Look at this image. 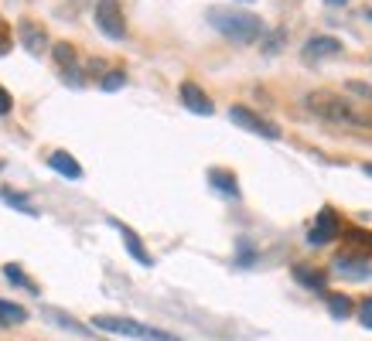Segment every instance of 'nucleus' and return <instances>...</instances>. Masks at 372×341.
<instances>
[{"label":"nucleus","mask_w":372,"mask_h":341,"mask_svg":"<svg viewBox=\"0 0 372 341\" xmlns=\"http://www.w3.org/2000/svg\"><path fill=\"white\" fill-rule=\"evenodd\" d=\"M304 106L318 116H325L331 123H348V127H369L372 130V106H355L335 92H311L304 99Z\"/></svg>","instance_id":"1"},{"label":"nucleus","mask_w":372,"mask_h":341,"mask_svg":"<svg viewBox=\"0 0 372 341\" xmlns=\"http://www.w3.org/2000/svg\"><path fill=\"white\" fill-rule=\"evenodd\" d=\"M208 24L219 31V35H226V38H232V42L239 44H249V42H260L263 38V21L256 17V14H249V10H236V7H208Z\"/></svg>","instance_id":"2"},{"label":"nucleus","mask_w":372,"mask_h":341,"mask_svg":"<svg viewBox=\"0 0 372 341\" xmlns=\"http://www.w3.org/2000/svg\"><path fill=\"white\" fill-rule=\"evenodd\" d=\"M92 324L99 331H110V335H124V338H140V341H181L167 331H158V328H147L140 321H130V317H113V314H96Z\"/></svg>","instance_id":"3"},{"label":"nucleus","mask_w":372,"mask_h":341,"mask_svg":"<svg viewBox=\"0 0 372 341\" xmlns=\"http://www.w3.org/2000/svg\"><path fill=\"white\" fill-rule=\"evenodd\" d=\"M96 28L110 42L126 38V21H124V10H120V0H99L96 3Z\"/></svg>","instance_id":"4"},{"label":"nucleus","mask_w":372,"mask_h":341,"mask_svg":"<svg viewBox=\"0 0 372 341\" xmlns=\"http://www.w3.org/2000/svg\"><path fill=\"white\" fill-rule=\"evenodd\" d=\"M229 120H232L236 127H243V130H249V133H256V137H263V140H280V130L273 127L270 120L256 116V113L246 110V106H232V110H229Z\"/></svg>","instance_id":"5"},{"label":"nucleus","mask_w":372,"mask_h":341,"mask_svg":"<svg viewBox=\"0 0 372 341\" xmlns=\"http://www.w3.org/2000/svg\"><path fill=\"white\" fill-rule=\"evenodd\" d=\"M338 229H341V222H338V215H335V209H321L318 212V222H314V229L307 232V246H328V243H335L338 239Z\"/></svg>","instance_id":"6"},{"label":"nucleus","mask_w":372,"mask_h":341,"mask_svg":"<svg viewBox=\"0 0 372 341\" xmlns=\"http://www.w3.org/2000/svg\"><path fill=\"white\" fill-rule=\"evenodd\" d=\"M110 225H113V229H117V232L124 236V246H126V253L133 256V259H137L140 266H154V256H151V253H147V250H144V243H140V236H137V232H133L130 225H124L120 218H110Z\"/></svg>","instance_id":"7"},{"label":"nucleus","mask_w":372,"mask_h":341,"mask_svg":"<svg viewBox=\"0 0 372 341\" xmlns=\"http://www.w3.org/2000/svg\"><path fill=\"white\" fill-rule=\"evenodd\" d=\"M17 38H21V44H24L31 55H44V51H48V35H44V28L38 21H21V24H17Z\"/></svg>","instance_id":"8"},{"label":"nucleus","mask_w":372,"mask_h":341,"mask_svg":"<svg viewBox=\"0 0 372 341\" xmlns=\"http://www.w3.org/2000/svg\"><path fill=\"white\" fill-rule=\"evenodd\" d=\"M181 103H185L192 113H198V116H212V113H215L212 99L202 92V85H195V82H181Z\"/></svg>","instance_id":"9"},{"label":"nucleus","mask_w":372,"mask_h":341,"mask_svg":"<svg viewBox=\"0 0 372 341\" xmlns=\"http://www.w3.org/2000/svg\"><path fill=\"white\" fill-rule=\"evenodd\" d=\"M48 164H51V170H58V174H62V177H69V181H79V177H83L79 161H76L69 150H55V154L48 157Z\"/></svg>","instance_id":"10"},{"label":"nucleus","mask_w":372,"mask_h":341,"mask_svg":"<svg viewBox=\"0 0 372 341\" xmlns=\"http://www.w3.org/2000/svg\"><path fill=\"white\" fill-rule=\"evenodd\" d=\"M341 51V42L338 38H311V42L304 44V58H331V55H338Z\"/></svg>","instance_id":"11"},{"label":"nucleus","mask_w":372,"mask_h":341,"mask_svg":"<svg viewBox=\"0 0 372 341\" xmlns=\"http://www.w3.org/2000/svg\"><path fill=\"white\" fill-rule=\"evenodd\" d=\"M208 181H212V188H215V191H222V195H229V198H239V181H236L229 170L212 168L208 170Z\"/></svg>","instance_id":"12"},{"label":"nucleus","mask_w":372,"mask_h":341,"mask_svg":"<svg viewBox=\"0 0 372 341\" xmlns=\"http://www.w3.org/2000/svg\"><path fill=\"white\" fill-rule=\"evenodd\" d=\"M294 280L297 283H304L307 290H325V283H328V277L321 273V270H311V266H294Z\"/></svg>","instance_id":"13"},{"label":"nucleus","mask_w":372,"mask_h":341,"mask_svg":"<svg viewBox=\"0 0 372 341\" xmlns=\"http://www.w3.org/2000/svg\"><path fill=\"white\" fill-rule=\"evenodd\" d=\"M44 317H48V321H55V324H58V328H65V331L89 335V328H85V324H79L72 314H65V311H58V307H44Z\"/></svg>","instance_id":"14"},{"label":"nucleus","mask_w":372,"mask_h":341,"mask_svg":"<svg viewBox=\"0 0 372 341\" xmlns=\"http://www.w3.org/2000/svg\"><path fill=\"white\" fill-rule=\"evenodd\" d=\"M28 321V311L21 304H10V300H0V324L3 328H14V324H24Z\"/></svg>","instance_id":"15"},{"label":"nucleus","mask_w":372,"mask_h":341,"mask_svg":"<svg viewBox=\"0 0 372 341\" xmlns=\"http://www.w3.org/2000/svg\"><path fill=\"white\" fill-rule=\"evenodd\" d=\"M328 314L335 321H345L352 314V300L345 297V294H328Z\"/></svg>","instance_id":"16"},{"label":"nucleus","mask_w":372,"mask_h":341,"mask_svg":"<svg viewBox=\"0 0 372 341\" xmlns=\"http://www.w3.org/2000/svg\"><path fill=\"white\" fill-rule=\"evenodd\" d=\"M3 277H7V280H10L14 287H24V290L38 294V287H35V283H31V280H28V277L21 273V266H17V263H7V266H3Z\"/></svg>","instance_id":"17"},{"label":"nucleus","mask_w":372,"mask_h":341,"mask_svg":"<svg viewBox=\"0 0 372 341\" xmlns=\"http://www.w3.org/2000/svg\"><path fill=\"white\" fill-rule=\"evenodd\" d=\"M51 55H55V62H58L62 69H72V65H76V48L69 42H58L51 48Z\"/></svg>","instance_id":"18"},{"label":"nucleus","mask_w":372,"mask_h":341,"mask_svg":"<svg viewBox=\"0 0 372 341\" xmlns=\"http://www.w3.org/2000/svg\"><path fill=\"white\" fill-rule=\"evenodd\" d=\"M0 202H7V205L21 209L24 215H38V212H35V205H31V202H28L24 195H17V191H7V188H3V191H0Z\"/></svg>","instance_id":"19"},{"label":"nucleus","mask_w":372,"mask_h":341,"mask_svg":"<svg viewBox=\"0 0 372 341\" xmlns=\"http://www.w3.org/2000/svg\"><path fill=\"white\" fill-rule=\"evenodd\" d=\"M341 273H348V277H366L369 273V266L362 263V259H348V256H338V263H335Z\"/></svg>","instance_id":"20"},{"label":"nucleus","mask_w":372,"mask_h":341,"mask_svg":"<svg viewBox=\"0 0 372 341\" xmlns=\"http://www.w3.org/2000/svg\"><path fill=\"white\" fill-rule=\"evenodd\" d=\"M126 85V76L124 72H106L103 76V82H99V89H106V92H117V89H124Z\"/></svg>","instance_id":"21"},{"label":"nucleus","mask_w":372,"mask_h":341,"mask_svg":"<svg viewBox=\"0 0 372 341\" xmlns=\"http://www.w3.org/2000/svg\"><path fill=\"white\" fill-rule=\"evenodd\" d=\"M62 82L72 85V89H79V85H83V72L72 65V69H65V72H62Z\"/></svg>","instance_id":"22"},{"label":"nucleus","mask_w":372,"mask_h":341,"mask_svg":"<svg viewBox=\"0 0 372 341\" xmlns=\"http://www.w3.org/2000/svg\"><path fill=\"white\" fill-rule=\"evenodd\" d=\"M359 321H362V328H369V331H372V297L362 304V311H359Z\"/></svg>","instance_id":"23"},{"label":"nucleus","mask_w":372,"mask_h":341,"mask_svg":"<svg viewBox=\"0 0 372 341\" xmlns=\"http://www.w3.org/2000/svg\"><path fill=\"white\" fill-rule=\"evenodd\" d=\"M10 106H14V99H10V92L0 85V116H7V113H10Z\"/></svg>","instance_id":"24"},{"label":"nucleus","mask_w":372,"mask_h":341,"mask_svg":"<svg viewBox=\"0 0 372 341\" xmlns=\"http://www.w3.org/2000/svg\"><path fill=\"white\" fill-rule=\"evenodd\" d=\"M280 42H284V35H280V31H277V35H270V42L263 44V51H267V55H277V48H280Z\"/></svg>","instance_id":"25"},{"label":"nucleus","mask_w":372,"mask_h":341,"mask_svg":"<svg viewBox=\"0 0 372 341\" xmlns=\"http://www.w3.org/2000/svg\"><path fill=\"white\" fill-rule=\"evenodd\" d=\"M7 48H10V35H7V28L0 24V55H7Z\"/></svg>","instance_id":"26"},{"label":"nucleus","mask_w":372,"mask_h":341,"mask_svg":"<svg viewBox=\"0 0 372 341\" xmlns=\"http://www.w3.org/2000/svg\"><path fill=\"white\" fill-rule=\"evenodd\" d=\"M331 7H345V3H348V0H328Z\"/></svg>","instance_id":"27"},{"label":"nucleus","mask_w":372,"mask_h":341,"mask_svg":"<svg viewBox=\"0 0 372 341\" xmlns=\"http://www.w3.org/2000/svg\"><path fill=\"white\" fill-rule=\"evenodd\" d=\"M366 17H369V21H372V7H369V10H366Z\"/></svg>","instance_id":"28"},{"label":"nucleus","mask_w":372,"mask_h":341,"mask_svg":"<svg viewBox=\"0 0 372 341\" xmlns=\"http://www.w3.org/2000/svg\"><path fill=\"white\" fill-rule=\"evenodd\" d=\"M366 174H372V168H369V164H366Z\"/></svg>","instance_id":"29"},{"label":"nucleus","mask_w":372,"mask_h":341,"mask_svg":"<svg viewBox=\"0 0 372 341\" xmlns=\"http://www.w3.org/2000/svg\"><path fill=\"white\" fill-rule=\"evenodd\" d=\"M0 168H3V164H0Z\"/></svg>","instance_id":"30"}]
</instances>
